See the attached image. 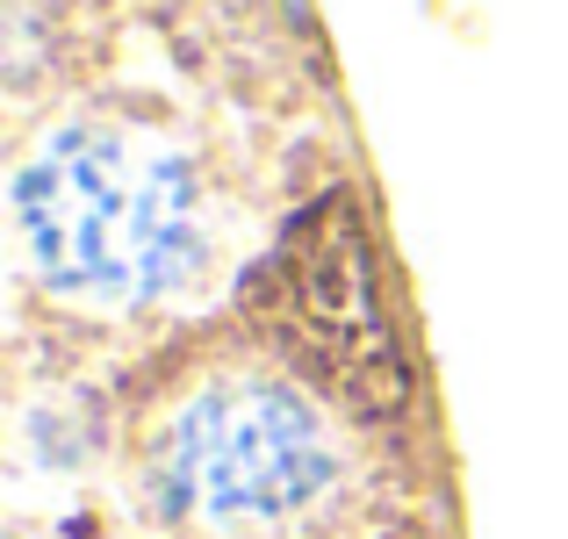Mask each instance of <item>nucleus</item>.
I'll use <instances>...</instances> for the list:
<instances>
[{"label":"nucleus","mask_w":568,"mask_h":539,"mask_svg":"<svg viewBox=\"0 0 568 539\" xmlns=\"http://www.w3.org/2000/svg\"><path fill=\"white\" fill-rule=\"evenodd\" d=\"M252 317L353 417H396L410 403V359L388 324L375 237L353 194H324L288 223L252 281Z\"/></svg>","instance_id":"2"},{"label":"nucleus","mask_w":568,"mask_h":539,"mask_svg":"<svg viewBox=\"0 0 568 539\" xmlns=\"http://www.w3.org/2000/svg\"><path fill=\"white\" fill-rule=\"evenodd\" d=\"M14 231L58 295L152 303L202 260V202L173 144L109 123H72L14 173Z\"/></svg>","instance_id":"1"},{"label":"nucleus","mask_w":568,"mask_h":539,"mask_svg":"<svg viewBox=\"0 0 568 539\" xmlns=\"http://www.w3.org/2000/svg\"><path fill=\"white\" fill-rule=\"evenodd\" d=\"M332 439L281 382H216L181 403L152 454V489L181 526L260 532L288 526L332 489Z\"/></svg>","instance_id":"3"}]
</instances>
